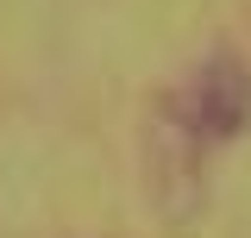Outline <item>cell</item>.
Here are the masks:
<instances>
[{
    "mask_svg": "<svg viewBox=\"0 0 251 238\" xmlns=\"http://www.w3.org/2000/svg\"><path fill=\"white\" fill-rule=\"evenodd\" d=\"M170 119L188 138H232L251 119V75L232 57H214L170 94Z\"/></svg>",
    "mask_w": 251,
    "mask_h": 238,
    "instance_id": "obj_1",
    "label": "cell"
}]
</instances>
